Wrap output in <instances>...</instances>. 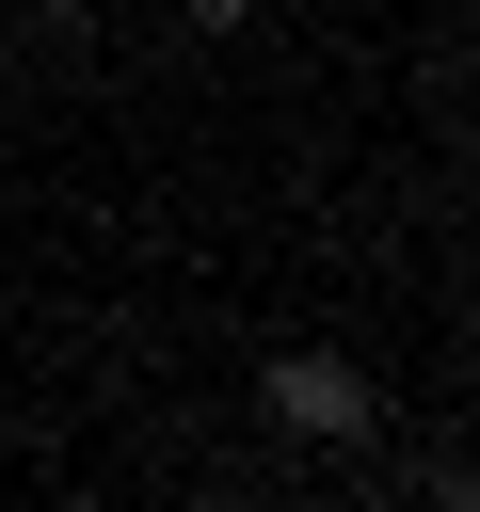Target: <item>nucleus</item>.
<instances>
[{"instance_id": "f03ea898", "label": "nucleus", "mask_w": 480, "mask_h": 512, "mask_svg": "<svg viewBox=\"0 0 480 512\" xmlns=\"http://www.w3.org/2000/svg\"><path fill=\"white\" fill-rule=\"evenodd\" d=\"M176 16H192V32H240V16H256V0H176Z\"/></svg>"}, {"instance_id": "7ed1b4c3", "label": "nucleus", "mask_w": 480, "mask_h": 512, "mask_svg": "<svg viewBox=\"0 0 480 512\" xmlns=\"http://www.w3.org/2000/svg\"><path fill=\"white\" fill-rule=\"evenodd\" d=\"M208 512H256V496H208Z\"/></svg>"}, {"instance_id": "f257e3e1", "label": "nucleus", "mask_w": 480, "mask_h": 512, "mask_svg": "<svg viewBox=\"0 0 480 512\" xmlns=\"http://www.w3.org/2000/svg\"><path fill=\"white\" fill-rule=\"evenodd\" d=\"M256 400H272V416H288L304 448H352V432L384 416V384H368L352 352H272V368H256Z\"/></svg>"}]
</instances>
